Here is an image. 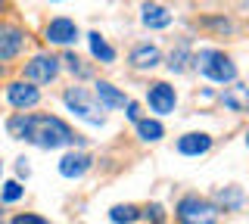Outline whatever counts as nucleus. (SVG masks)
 <instances>
[{
  "label": "nucleus",
  "instance_id": "obj_19",
  "mask_svg": "<svg viewBox=\"0 0 249 224\" xmlns=\"http://www.w3.org/2000/svg\"><path fill=\"white\" fill-rule=\"evenodd\" d=\"M62 63H66V66H69V72L78 75V78H90V72H93L90 66H84V59H78V56H75V53H66V59H62Z\"/></svg>",
  "mask_w": 249,
  "mask_h": 224
},
{
  "label": "nucleus",
  "instance_id": "obj_29",
  "mask_svg": "<svg viewBox=\"0 0 249 224\" xmlns=\"http://www.w3.org/2000/svg\"><path fill=\"white\" fill-rule=\"evenodd\" d=\"M246 146H249V134H246Z\"/></svg>",
  "mask_w": 249,
  "mask_h": 224
},
{
  "label": "nucleus",
  "instance_id": "obj_26",
  "mask_svg": "<svg viewBox=\"0 0 249 224\" xmlns=\"http://www.w3.org/2000/svg\"><path fill=\"white\" fill-rule=\"evenodd\" d=\"M16 172H19V177H28V165H25V159H19V165H16Z\"/></svg>",
  "mask_w": 249,
  "mask_h": 224
},
{
  "label": "nucleus",
  "instance_id": "obj_30",
  "mask_svg": "<svg viewBox=\"0 0 249 224\" xmlns=\"http://www.w3.org/2000/svg\"><path fill=\"white\" fill-rule=\"evenodd\" d=\"M0 224H3V221H0Z\"/></svg>",
  "mask_w": 249,
  "mask_h": 224
},
{
  "label": "nucleus",
  "instance_id": "obj_16",
  "mask_svg": "<svg viewBox=\"0 0 249 224\" xmlns=\"http://www.w3.org/2000/svg\"><path fill=\"white\" fill-rule=\"evenodd\" d=\"M88 41H90V53L100 59V63H115V50L106 44V37H100V32H90Z\"/></svg>",
  "mask_w": 249,
  "mask_h": 224
},
{
  "label": "nucleus",
  "instance_id": "obj_25",
  "mask_svg": "<svg viewBox=\"0 0 249 224\" xmlns=\"http://www.w3.org/2000/svg\"><path fill=\"white\" fill-rule=\"evenodd\" d=\"M124 109H128V119H131V121H140V106H137V103H128Z\"/></svg>",
  "mask_w": 249,
  "mask_h": 224
},
{
  "label": "nucleus",
  "instance_id": "obj_22",
  "mask_svg": "<svg viewBox=\"0 0 249 224\" xmlns=\"http://www.w3.org/2000/svg\"><path fill=\"white\" fill-rule=\"evenodd\" d=\"M143 218L150 221V224H165V208H162L159 203H153V206L143 208Z\"/></svg>",
  "mask_w": 249,
  "mask_h": 224
},
{
  "label": "nucleus",
  "instance_id": "obj_1",
  "mask_svg": "<svg viewBox=\"0 0 249 224\" xmlns=\"http://www.w3.org/2000/svg\"><path fill=\"white\" fill-rule=\"evenodd\" d=\"M6 131H10L16 140H28V143L41 146V150H59V146H69V143H84L66 121L56 119V115H25V112H19L6 121Z\"/></svg>",
  "mask_w": 249,
  "mask_h": 224
},
{
  "label": "nucleus",
  "instance_id": "obj_7",
  "mask_svg": "<svg viewBox=\"0 0 249 224\" xmlns=\"http://www.w3.org/2000/svg\"><path fill=\"white\" fill-rule=\"evenodd\" d=\"M146 103H150L153 112L168 115V112H175V106H178V94H175L171 84L156 81V84H150V90H146Z\"/></svg>",
  "mask_w": 249,
  "mask_h": 224
},
{
  "label": "nucleus",
  "instance_id": "obj_4",
  "mask_svg": "<svg viewBox=\"0 0 249 224\" xmlns=\"http://www.w3.org/2000/svg\"><path fill=\"white\" fill-rule=\"evenodd\" d=\"M66 106L72 109L78 119H84V121H90V125H103V112H100V103H97V97H90L84 87H69L66 90Z\"/></svg>",
  "mask_w": 249,
  "mask_h": 224
},
{
  "label": "nucleus",
  "instance_id": "obj_14",
  "mask_svg": "<svg viewBox=\"0 0 249 224\" xmlns=\"http://www.w3.org/2000/svg\"><path fill=\"white\" fill-rule=\"evenodd\" d=\"M140 19H143L146 28H168L171 25V13L165 10V6H159V3H146Z\"/></svg>",
  "mask_w": 249,
  "mask_h": 224
},
{
  "label": "nucleus",
  "instance_id": "obj_17",
  "mask_svg": "<svg viewBox=\"0 0 249 224\" xmlns=\"http://www.w3.org/2000/svg\"><path fill=\"white\" fill-rule=\"evenodd\" d=\"M215 203L224 206V208H240V206L246 203V196H243V190H240V187H224V190L215 193Z\"/></svg>",
  "mask_w": 249,
  "mask_h": 224
},
{
  "label": "nucleus",
  "instance_id": "obj_18",
  "mask_svg": "<svg viewBox=\"0 0 249 224\" xmlns=\"http://www.w3.org/2000/svg\"><path fill=\"white\" fill-rule=\"evenodd\" d=\"M140 208L137 206H112L109 208V218H112V224H134L140 218Z\"/></svg>",
  "mask_w": 249,
  "mask_h": 224
},
{
  "label": "nucleus",
  "instance_id": "obj_9",
  "mask_svg": "<svg viewBox=\"0 0 249 224\" xmlns=\"http://www.w3.org/2000/svg\"><path fill=\"white\" fill-rule=\"evenodd\" d=\"M47 44H56V47H69V44H75L78 41V25L72 19H66V16H59V19H53L50 25H47Z\"/></svg>",
  "mask_w": 249,
  "mask_h": 224
},
{
  "label": "nucleus",
  "instance_id": "obj_24",
  "mask_svg": "<svg viewBox=\"0 0 249 224\" xmlns=\"http://www.w3.org/2000/svg\"><path fill=\"white\" fill-rule=\"evenodd\" d=\"M221 100H224V106H228V109H233V112H240V109H243V103H240V100L233 97V94H224Z\"/></svg>",
  "mask_w": 249,
  "mask_h": 224
},
{
  "label": "nucleus",
  "instance_id": "obj_6",
  "mask_svg": "<svg viewBox=\"0 0 249 224\" xmlns=\"http://www.w3.org/2000/svg\"><path fill=\"white\" fill-rule=\"evenodd\" d=\"M25 47V32L19 25H10V22H0V63L6 59H16Z\"/></svg>",
  "mask_w": 249,
  "mask_h": 224
},
{
  "label": "nucleus",
  "instance_id": "obj_28",
  "mask_svg": "<svg viewBox=\"0 0 249 224\" xmlns=\"http://www.w3.org/2000/svg\"><path fill=\"white\" fill-rule=\"evenodd\" d=\"M0 174H3V162H0Z\"/></svg>",
  "mask_w": 249,
  "mask_h": 224
},
{
  "label": "nucleus",
  "instance_id": "obj_21",
  "mask_svg": "<svg viewBox=\"0 0 249 224\" xmlns=\"http://www.w3.org/2000/svg\"><path fill=\"white\" fill-rule=\"evenodd\" d=\"M187 59H190V56H187V47L181 44L178 50H171V56H168V69H171V72H184V69H187Z\"/></svg>",
  "mask_w": 249,
  "mask_h": 224
},
{
  "label": "nucleus",
  "instance_id": "obj_23",
  "mask_svg": "<svg viewBox=\"0 0 249 224\" xmlns=\"http://www.w3.org/2000/svg\"><path fill=\"white\" fill-rule=\"evenodd\" d=\"M13 224H50V221L41 218V215H16Z\"/></svg>",
  "mask_w": 249,
  "mask_h": 224
},
{
  "label": "nucleus",
  "instance_id": "obj_3",
  "mask_svg": "<svg viewBox=\"0 0 249 224\" xmlns=\"http://www.w3.org/2000/svg\"><path fill=\"white\" fill-rule=\"evenodd\" d=\"M178 221L181 224H215L218 221V206L202 196H184L178 203Z\"/></svg>",
  "mask_w": 249,
  "mask_h": 224
},
{
  "label": "nucleus",
  "instance_id": "obj_5",
  "mask_svg": "<svg viewBox=\"0 0 249 224\" xmlns=\"http://www.w3.org/2000/svg\"><path fill=\"white\" fill-rule=\"evenodd\" d=\"M56 75H59V59L47 56V53H37V56H31V63H25L28 84H50Z\"/></svg>",
  "mask_w": 249,
  "mask_h": 224
},
{
  "label": "nucleus",
  "instance_id": "obj_12",
  "mask_svg": "<svg viewBox=\"0 0 249 224\" xmlns=\"http://www.w3.org/2000/svg\"><path fill=\"white\" fill-rule=\"evenodd\" d=\"M212 150V137L209 134H184L178 137V153L181 156H202Z\"/></svg>",
  "mask_w": 249,
  "mask_h": 224
},
{
  "label": "nucleus",
  "instance_id": "obj_11",
  "mask_svg": "<svg viewBox=\"0 0 249 224\" xmlns=\"http://www.w3.org/2000/svg\"><path fill=\"white\" fill-rule=\"evenodd\" d=\"M93 97H97V103L106 106V109H124V106L131 103V100L124 97L115 84H109V81H97V84H93Z\"/></svg>",
  "mask_w": 249,
  "mask_h": 224
},
{
  "label": "nucleus",
  "instance_id": "obj_15",
  "mask_svg": "<svg viewBox=\"0 0 249 224\" xmlns=\"http://www.w3.org/2000/svg\"><path fill=\"white\" fill-rule=\"evenodd\" d=\"M137 134H140V140L156 143V140L165 137V128H162V121H156V119H140L137 121Z\"/></svg>",
  "mask_w": 249,
  "mask_h": 224
},
{
  "label": "nucleus",
  "instance_id": "obj_8",
  "mask_svg": "<svg viewBox=\"0 0 249 224\" xmlns=\"http://www.w3.org/2000/svg\"><path fill=\"white\" fill-rule=\"evenodd\" d=\"M6 100H10L13 109H31V106L41 103V90L28 81H16L6 87Z\"/></svg>",
  "mask_w": 249,
  "mask_h": 224
},
{
  "label": "nucleus",
  "instance_id": "obj_13",
  "mask_svg": "<svg viewBox=\"0 0 249 224\" xmlns=\"http://www.w3.org/2000/svg\"><path fill=\"white\" fill-rule=\"evenodd\" d=\"M128 59H131L134 69H156L159 59H162V53H159V47H153V44H140V47L131 50Z\"/></svg>",
  "mask_w": 249,
  "mask_h": 224
},
{
  "label": "nucleus",
  "instance_id": "obj_10",
  "mask_svg": "<svg viewBox=\"0 0 249 224\" xmlns=\"http://www.w3.org/2000/svg\"><path fill=\"white\" fill-rule=\"evenodd\" d=\"M93 159L88 156V153H66V156L59 159V174L69 177V181H75V177H84L90 172Z\"/></svg>",
  "mask_w": 249,
  "mask_h": 224
},
{
  "label": "nucleus",
  "instance_id": "obj_27",
  "mask_svg": "<svg viewBox=\"0 0 249 224\" xmlns=\"http://www.w3.org/2000/svg\"><path fill=\"white\" fill-rule=\"evenodd\" d=\"M243 90H246V106H249V87H243Z\"/></svg>",
  "mask_w": 249,
  "mask_h": 224
},
{
  "label": "nucleus",
  "instance_id": "obj_20",
  "mask_svg": "<svg viewBox=\"0 0 249 224\" xmlns=\"http://www.w3.org/2000/svg\"><path fill=\"white\" fill-rule=\"evenodd\" d=\"M22 196H25V187H22L19 181H6L3 190H0V199H3V203H19Z\"/></svg>",
  "mask_w": 249,
  "mask_h": 224
},
{
  "label": "nucleus",
  "instance_id": "obj_2",
  "mask_svg": "<svg viewBox=\"0 0 249 224\" xmlns=\"http://www.w3.org/2000/svg\"><path fill=\"white\" fill-rule=\"evenodd\" d=\"M190 63H193V69H196L199 75H206L209 81L228 84V81L237 78V66H233L231 56H224L221 50H212V47H209V50H199Z\"/></svg>",
  "mask_w": 249,
  "mask_h": 224
}]
</instances>
